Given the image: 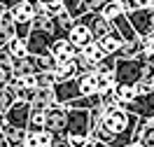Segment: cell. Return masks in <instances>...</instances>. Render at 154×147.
<instances>
[{
  "label": "cell",
  "instance_id": "6da1fadb",
  "mask_svg": "<svg viewBox=\"0 0 154 147\" xmlns=\"http://www.w3.org/2000/svg\"><path fill=\"white\" fill-rule=\"evenodd\" d=\"M135 115L122 110L119 105L105 108L100 124L91 131V138H96L100 142L110 147H126L133 140V126H135Z\"/></svg>",
  "mask_w": 154,
  "mask_h": 147
},
{
  "label": "cell",
  "instance_id": "7a4b0ae2",
  "mask_svg": "<svg viewBox=\"0 0 154 147\" xmlns=\"http://www.w3.org/2000/svg\"><path fill=\"white\" fill-rule=\"evenodd\" d=\"M66 121H68V108L66 105H49L42 112V128L51 136H66Z\"/></svg>",
  "mask_w": 154,
  "mask_h": 147
},
{
  "label": "cell",
  "instance_id": "3957f363",
  "mask_svg": "<svg viewBox=\"0 0 154 147\" xmlns=\"http://www.w3.org/2000/svg\"><path fill=\"white\" fill-rule=\"evenodd\" d=\"M66 136H91L89 110H75V108H68ZM66 136H63V138H66Z\"/></svg>",
  "mask_w": 154,
  "mask_h": 147
},
{
  "label": "cell",
  "instance_id": "277c9868",
  "mask_svg": "<svg viewBox=\"0 0 154 147\" xmlns=\"http://www.w3.org/2000/svg\"><path fill=\"white\" fill-rule=\"evenodd\" d=\"M122 110L131 112L135 117H143V119H154V91L152 93H145V96H133L128 103H122L119 105Z\"/></svg>",
  "mask_w": 154,
  "mask_h": 147
},
{
  "label": "cell",
  "instance_id": "5b68a950",
  "mask_svg": "<svg viewBox=\"0 0 154 147\" xmlns=\"http://www.w3.org/2000/svg\"><path fill=\"white\" fill-rule=\"evenodd\" d=\"M54 35L47 33V30H40V28H30L28 38H26V49H28L30 56H45L49 54V47L54 42Z\"/></svg>",
  "mask_w": 154,
  "mask_h": 147
},
{
  "label": "cell",
  "instance_id": "8992f818",
  "mask_svg": "<svg viewBox=\"0 0 154 147\" xmlns=\"http://www.w3.org/2000/svg\"><path fill=\"white\" fill-rule=\"evenodd\" d=\"M128 23L133 26L135 35L138 38H145L147 33H152V5L149 7H138V10H131V12H124Z\"/></svg>",
  "mask_w": 154,
  "mask_h": 147
},
{
  "label": "cell",
  "instance_id": "52a82bcc",
  "mask_svg": "<svg viewBox=\"0 0 154 147\" xmlns=\"http://www.w3.org/2000/svg\"><path fill=\"white\" fill-rule=\"evenodd\" d=\"M28 117H30V103L28 100H14L10 108L2 112L5 124L17 126V128H26L28 126Z\"/></svg>",
  "mask_w": 154,
  "mask_h": 147
},
{
  "label": "cell",
  "instance_id": "ba28073f",
  "mask_svg": "<svg viewBox=\"0 0 154 147\" xmlns=\"http://www.w3.org/2000/svg\"><path fill=\"white\" fill-rule=\"evenodd\" d=\"M77 21L87 23V26H89V33H91V38H94V40H100L103 35H107V33L112 30L110 21H107L100 12H84L82 17H77Z\"/></svg>",
  "mask_w": 154,
  "mask_h": 147
},
{
  "label": "cell",
  "instance_id": "9c48e42d",
  "mask_svg": "<svg viewBox=\"0 0 154 147\" xmlns=\"http://www.w3.org/2000/svg\"><path fill=\"white\" fill-rule=\"evenodd\" d=\"M49 54L56 59V63H61V61H72L79 54V49L70 42V40L63 35V38H56L54 42H51V47H49Z\"/></svg>",
  "mask_w": 154,
  "mask_h": 147
},
{
  "label": "cell",
  "instance_id": "30bf717a",
  "mask_svg": "<svg viewBox=\"0 0 154 147\" xmlns=\"http://www.w3.org/2000/svg\"><path fill=\"white\" fill-rule=\"evenodd\" d=\"M51 93H54V103H56V105H66L68 100L77 98V96H79V91H77L75 77H72V79H66V82H54Z\"/></svg>",
  "mask_w": 154,
  "mask_h": 147
},
{
  "label": "cell",
  "instance_id": "8fae6325",
  "mask_svg": "<svg viewBox=\"0 0 154 147\" xmlns=\"http://www.w3.org/2000/svg\"><path fill=\"white\" fill-rule=\"evenodd\" d=\"M66 38L75 44L77 49L79 47H84L87 42H91V33H89V26L87 23H82V21H77V19H72V23H70V28L66 30Z\"/></svg>",
  "mask_w": 154,
  "mask_h": 147
},
{
  "label": "cell",
  "instance_id": "7c38bea8",
  "mask_svg": "<svg viewBox=\"0 0 154 147\" xmlns=\"http://www.w3.org/2000/svg\"><path fill=\"white\" fill-rule=\"evenodd\" d=\"M23 75H35V56H30V54L12 61V79L23 77Z\"/></svg>",
  "mask_w": 154,
  "mask_h": 147
},
{
  "label": "cell",
  "instance_id": "4fadbf2b",
  "mask_svg": "<svg viewBox=\"0 0 154 147\" xmlns=\"http://www.w3.org/2000/svg\"><path fill=\"white\" fill-rule=\"evenodd\" d=\"M140 51H143V40L133 38V40H126V42L119 44V49L115 51V59H135Z\"/></svg>",
  "mask_w": 154,
  "mask_h": 147
},
{
  "label": "cell",
  "instance_id": "5bb4252c",
  "mask_svg": "<svg viewBox=\"0 0 154 147\" xmlns=\"http://www.w3.org/2000/svg\"><path fill=\"white\" fill-rule=\"evenodd\" d=\"M110 26H112V28H115L117 33H119V38L124 40V42H126V40L138 38V35H135V30H133V26L128 23V19H126V14H124V12H119L115 19L110 21Z\"/></svg>",
  "mask_w": 154,
  "mask_h": 147
},
{
  "label": "cell",
  "instance_id": "9a60e30c",
  "mask_svg": "<svg viewBox=\"0 0 154 147\" xmlns=\"http://www.w3.org/2000/svg\"><path fill=\"white\" fill-rule=\"evenodd\" d=\"M96 42H98V47H100V51H103L105 56H115V51L119 49V44H122L124 40L119 38V33L112 28L110 33H107V35H103V38L96 40Z\"/></svg>",
  "mask_w": 154,
  "mask_h": 147
},
{
  "label": "cell",
  "instance_id": "2e32d148",
  "mask_svg": "<svg viewBox=\"0 0 154 147\" xmlns=\"http://www.w3.org/2000/svg\"><path fill=\"white\" fill-rule=\"evenodd\" d=\"M2 136L7 138L10 147H26V128H17L10 124H2Z\"/></svg>",
  "mask_w": 154,
  "mask_h": 147
},
{
  "label": "cell",
  "instance_id": "e0dca14e",
  "mask_svg": "<svg viewBox=\"0 0 154 147\" xmlns=\"http://www.w3.org/2000/svg\"><path fill=\"white\" fill-rule=\"evenodd\" d=\"M51 133H47L45 128L40 131H26V147H49L51 142Z\"/></svg>",
  "mask_w": 154,
  "mask_h": 147
},
{
  "label": "cell",
  "instance_id": "ac0fdd59",
  "mask_svg": "<svg viewBox=\"0 0 154 147\" xmlns=\"http://www.w3.org/2000/svg\"><path fill=\"white\" fill-rule=\"evenodd\" d=\"M75 75H77L75 59H72V61H61V63H56V68H54V79H56V82H66V79H72Z\"/></svg>",
  "mask_w": 154,
  "mask_h": 147
},
{
  "label": "cell",
  "instance_id": "d6986e66",
  "mask_svg": "<svg viewBox=\"0 0 154 147\" xmlns=\"http://www.w3.org/2000/svg\"><path fill=\"white\" fill-rule=\"evenodd\" d=\"M100 103V96L98 93H91V96H77L72 100H68L66 108H75V110H91L94 105Z\"/></svg>",
  "mask_w": 154,
  "mask_h": 147
},
{
  "label": "cell",
  "instance_id": "ffe728a7",
  "mask_svg": "<svg viewBox=\"0 0 154 147\" xmlns=\"http://www.w3.org/2000/svg\"><path fill=\"white\" fill-rule=\"evenodd\" d=\"M79 56H84V59H89V61H94V63H96V61H100L105 54L100 51V47H98L96 40H91V42H87L84 47H79Z\"/></svg>",
  "mask_w": 154,
  "mask_h": 147
},
{
  "label": "cell",
  "instance_id": "44dd1931",
  "mask_svg": "<svg viewBox=\"0 0 154 147\" xmlns=\"http://www.w3.org/2000/svg\"><path fill=\"white\" fill-rule=\"evenodd\" d=\"M115 100H117V105H122V103H128L131 98L135 96L133 93V84H115Z\"/></svg>",
  "mask_w": 154,
  "mask_h": 147
},
{
  "label": "cell",
  "instance_id": "7402d4cb",
  "mask_svg": "<svg viewBox=\"0 0 154 147\" xmlns=\"http://www.w3.org/2000/svg\"><path fill=\"white\" fill-rule=\"evenodd\" d=\"M14 100H17L14 87H12V84H0V112H5Z\"/></svg>",
  "mask_w": 154,
  "mask_h": 147
},
{
  "label": "cell",
  "instance_id": "603a6c76",
  "mask_svg": "<svg viewBox=\"0 0 154 147\" xmlns=\"http://www.w3.org/2000/svg\"><path fill=\"white\" fill-rule=\"evenodd\" d=\"M54 68H56V59L51 54L35 56V72H54Z\"/></svg>",
  "mask_w": 154,
  "mask_h": 147
},
{
  "label": "cell",
  "instance_id": "cb8c5ba5",
  "mask_svg": "<svg viewBox=\"0 0 154 147\" xmlns=\"http://www.w3.org/2000/svg\"><path fill=\"white\" fill-rule=\"evenodd\" d=\"M5 47L10 49V54L14 56V59H21V56L28 54V49H26V40H21V38H12Z\"/></svg>",
  "mask_w": 154,
  "mask_h": 147
},
{
  "label": "cell",
  "instance_id": "d4e9b609",
  "mask_svg": "<svg viewBox=\"0 0 154 147\" xmlns=\"http://www.w3.org/2000/svg\"><path fill=\"white\" fill-rule=\"evenodd\" d=\"M98 12H100V14H103L107 21H112L117 14H119V12H124V10H122V5H119L117 0H105V2H103V7H100Z\"/></svg>",
  "mask_w": 154,
  "mask_h": 147
},
{
  "label": "cell",
  "instance_id": "484cf974",
  "mask_svg": "<svg viewBox=\"0 0 154 147\" xmlns=\"http://www.w3.org/2000/svg\"><path fill=\"white\" fill-rule=\"evenodd\" d=\"M96 75H112L115 72V56H103L100 61H96Z\"/></svg>",
  "mask_w": 154,
  "mask_h": 147
},
{
  "label": "cell",
  "instance_id": "4316f807",
  "mask_svg": "<svg viewBox=\"0 0 154 147\" xmlns=\"http://www.w3.org/2000/svg\"><path fill=\"white\" fill-rule=\"evenodd\" d=\"M115 89V79L112 75H96V93L98 96H103L107 91H112Z\"/></svg>",
  "mask_w": 154,
  "mask_h": 147
},
{
  "label": "cell",
  "instance_id": "83f0119b",
  "mask_svg": "<svg viewBox=\"0 0 154 147\" xmlns=\"http://www.w3.org/2000/svg\"><path fill=\"white\" fill-rule=\"evenodd\" d=\"M138 142L143 147H154V121H149V124L143 128V133L138 136Z\"/></svg>",
  "mask_w": 154,
  "mask_h": 147
},
{
  "label": "cell",
  "instance_id": "f1b7e54d",
  "mask_svg": "<svg viewBox=\"0 0 154 147\" xmlns=\"http://www.w3.org/2000/svg\"><path fill=\"white\" fill-rule=\"evenodd\" d=\"M54 72H35V87L38 89H49L54 87Z\"/></svg>",
  "mask_w": 154,
  "mask_h": 147
},
{
  "label": "cell",
  "instance_id": "f546056e",
  "mask_svg": "<svg viewBox=\"0 0 154 147\" xmlns=\"http://www.w3.org/2000/svg\"><path fill=\"white\" fill-rule=\"evenodd\" d=\"M103 112H105V105H103V103H98V105H94V108L89 110V124H91V131H94V128L100 124Z\"/></svg>",
  "mask_w": 154,
  "mask_h": 147
},
{
  "label": "cell",
  "instance_id": "4dcf8cb0",
  "mask_svg": "<svg viewBox=\"0 0 154 147\" xmlns=\"http://www.w3.org/2000/svg\"><path fill=\"white\" fill-rule=\"evenodd\" d=\"M12 61H14V56L10 54V49L0 47V70H5V72L12 75Z\"/></svg>",
  "mask_w": 154,
  "mask_h": 147
},
{
  "label": "cell",
  "instance_id": "1f68e13d",
  "mask_svg": "<svg viewBox=\"0 0 154 147\" xmlns=\"http://www.w3.org/2000/svg\"><path fill=\"white\" fill-rule=\"evenodd\" d=\"M30 21H14V38H21V40H26L28 38V33H30Z\"/></svg>",
  "mask_w": 154,
  "mask_h": 147
},
{
  "label": "cell",
  "instance_id": "d6a6232c",
  "mask_svg": "<svg viewBox=\"0 0 154 147\" xmlns=\"http://www.w3.org/2000/svg\"><path fill=\"white\" fill-rule=\"evenodd\" d=\"M75 66H77V72H94V68H96L94 61L84 59V56H79V54L75 56Z\"/></svg>",
  "mask_w": 154,
  "mask_h": 147
},
{
  "label": "cell",
  "instance_id": "836d02e7",
  "mask_svg": "<svg viewBox=\"0 0 154 147\" xmlns=\"http://www.w3.org/2000/svg\"><path fill=\"white\" fill-rule=\"evenodd\" d=\"M14 87V84H12ZM14 96H17V100H28L35 96V89H23V87H14Z\"/></svg>",
  "mask_w": 154,
  "mask_h": 147
},
{
  "label": "cell",
  "instance_id": "e575fe53",
  "mask_svg": "<svg viewBox=\"0 0 154 147\" xmlns=\"http://www.w3.org/2000/svg\"><path fill=\"white\" fill-rule=\"evenodd\" d=\"M42 10L47 12L49 17H56V14H61V10H63V2H61V0H51L47 5H42Z\"/></svg>",
  "mask_w": 154,
  "mask_h": 147
},
{
  "label": "cell",
  "instance_id": "d590c367",
  "mask_svg": "<svg viewBox=\"0 0 154 147\" xmlns=\"http://www.w3.org/2000/svg\"><path fill=\"white\" fill-rule=\"evenodd\" d=\"M152 91H154L152 84L145 82V79H140V82H135V84H133V93H135V96H145V93H152Z\"/></svg>",
  "mask_w": 154,
  "mask_h": 147
},
{
  "label": "cell",
  "instance_id": "8d00e7d4",
  "mask_svg": "<svg viewBox=\"0 0 154 147\" xmlns=\"http://www.w3.org/2000/svg\"><path fill=\"white\" fill-rule=\"evenodd\" d=\"M103 2L105 0H82V7H84V12H98L103 7Z\"/></svg>",
  "mask_w": 154,
  "mask_h": 147
},
{
  "label": "cell",
  "instance_id": "74e56055",
  "mask_svg": "<svg viewBox=\"0 0 154 147\" xmlns=\"http://www.w3.org/2000/svg\"><path fill=\"white\" fill-rule=\"evenodd\" d=\"M140 40H143V49H145V51H152V54H154V30H152V33H147V35L140 38Z\"/></svg>",
  "mask_w": 154,
  "mask_h": 147
},
{
  "label": "cell",
  "instance_id": "f35d334b",
  "mask_svg": "<svg viewBox=\"0 0 154 147\" xmlns=\"http://www.w3.org/2000/svg\"><path fill=\"white\" fill-rule=\"evenodd\" d=\"M49 147H70V145H68V140L63 136H54L51 142H49Z\"/></svg>",
  "mask_w": 154,
  "mask_h": 147
},
{
  "label": "cell",
  "instance_id": "ab89813d",
  "mask_svg": "<svg viewBox=\"0 0 154 147\" xmlns=\"http://www.w3.org/2000/svg\"><path fill=\"white\" fill-rule=\"evenodd\" d=\"M0 147H10V142H7V138L0 136Z\"/></svg>",
  "mask_w": 154,
  "mask_h": 147
},
{
  "label": "cell",
  "instance_id": "60d3db41",
  "mask_svg": "<svg viewBox=\"0 0 154 147\" xmlns=\"http://www.w3.org/2000/svg\"><path fill=\"white\" fill-rule=\"evenodd\" d=\"M126 147H143V145H140L138 140H131V142H128V145H126Z\"/></svg>",
  "mask_w": 154,
  "mask_h": 147
},
{
  "label": "cell",
  "instance_id": "b9f144b4",
  "mask_svg": "<svg viewBox=\"0 0 154 147\" xmlns=\"http://www.w3.org/2000/svg\"><path fill=\"white\" fill-rule=\"evenodd\" d=\"M94 147H110V145H105V142H100V140H96V142H94Z\"/></svg>",
  "mask_w": 154,
  "mask_h": 147
},
{
  "label": "cell",
  "instance_id": "7bdbcfd3",
  "mask_svg": "<svg viewBox=\"0 0 154 147\" xmlns=\"http://www.w3.org/2000/svg\"><path fill=\"white\" fill-rule=\"evenodd\" d=\"M2 124H5V119H2V112H0V136H2Z\"/></svg>",
  "mask_w": 154,
  "mask_h": 147
},
{
  "label": "cell",
  "instance_id": "ee69618b",
  "mask_svg": "<svg viewBox=\"0 0 154 147\" xmlns=\"http://www.w3.org/2000/svg\"><path fill=\"white\" fill-rule=\"evenodd\" d=\"M152 28H154V5H152Z\"/></svg>",
  "mask_w": 154,
  "mask_h": 147
},
{
  "label": "cell",
  "instance_id": "f6af8a7d",
  "mask_svg": "<svg viewBox=\"0 0 154 147\" xmlns=\"http://www.w3.org/2000/svg\"><path fill=\"white\" fill-rule=\"evenodd\" d=\"M40 2H42V5H47V2H51V0H40Z\"/></svg>",
  "mask_w": 154,
  "mask_h": 147
},
{
  "label": "cell",
  "instance_id": "bcb514c9",
  "mask_svg": "<svg viewBox=\"0 0 154 147\" xmlns=\"http://www.w3.org/2000/svg\"><path fill=\"white\" fill-rule=\"evenodd\" d=\"M2 10H5V7H2V5H0V14H2Z\"/></svg>",
  "mask_w": 154,
  "mask_h": 147
},
{
  "label": "cell",
  "instance_id": "7dc6e473",
  "mask_svg": "<svg viewBox=\"0 0 154 147\" xmlns=\"http://www.w3.org/2000/svg\"><path fill=\"white\" fill-rule=\"evenodd\" d=\"M152 121H154V119H152Z\"/></svg>",
  "mask_w": 154,
  "mask_h": 147
}]
</instances>
